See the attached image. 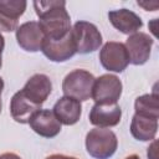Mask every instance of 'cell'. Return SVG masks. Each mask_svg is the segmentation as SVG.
<instances>
[{
  "instance_id": "obj_1",
  "label": "cell",
  "mask_w": 159,
  "mask_h": 159,
  "mask_svg": "<svg viewBox=\"0 0 159 159\" xmlns=\"http://www.w3.org/2000/svg\"><path fill=\"white\" fill-rule=\"evenodd\" d=\"M34 7L45 39L60 40L71 31V17L66 10V1L40 0L34 1Z\"/></svg>"
},
{
  "instance_id": "obj_2",
  "label": "cell",
  "mask_w": 159,
  "mask_h": 159,
  "mask_svg": "<svg viewBox=\"0 0 159 159\" xmlns=\"http://www.w3.org/2000/svg\"><path fill=\"white\" fill-rule=\"evenodd\" d=\"M117 147V135L111 129L94 128L86 135L87 153L94 159H109L116 153Z\"/></svg>"
},
{
  "instance_id": "obj_3",
  "label": "cell",
  "mask_w": 159,
  "mask_h": 159,
  "mask_svg": "<svg viewBox=\"0 0 159 159\" xmlns=\"http://www.w3.org/2000/svg\"><path fill=\"white\" fill-rule=\"evenodd\" d=\"M94 76L86 70H73L66 75L62 82V91L66 97L75 98L80 102L87 101L92 96Z\"/></svg>"
},
{
  "instance_id": "obj_4",
  "label": "cell",
  "mask_w": 159,
  "mask_h": 159,
  "mask_svg": "<svg viewBox=\"0 0 159 159\" xmlns=\"http://www.w3.org/2000/svg\"><path fill=\"white\" fill-rule=\"evenodd\" d=\"M76 52L86 55L99 48L102 45V35L96 25L88 21H77L71 29Z\"/></svg>"
},
{
  "instance_id": "obj_5",
  "label": "cell",
  "mask_w": 159,
  "mask_h": 159,
  "mask_svg": "<svg viewBox=\"0 0 159 159\" xmlns=\"http://www.w3.org/2000/svg\"><path fill=\"white\" fill-rule=\"evenodd\" d=\"M122 88V82L116 75L106 73L94 80L91 97L96 103L113 104L120 98Z\"/></svg>"
},
{
  "instance_id": "obj_6",
  "label": "cell",
  "mask_w": 159,
  "mask_h": 159,
  "mask_svg": "<svg viewBox=\"0 0 159 159\" xmlns=\"http://www.w3.org/2000/svg\"><path fill=\"white\" fill-rule=\"evenodd\" d=\"M99 61L108 71L123 72L129 65V57L124 43L116 41L106 42L99 51Z\"/></svg>"
},
{
  "instance_id": "obj_7",
  "label": "cell",
  "mask_w": 159,
  "mask_h": 159,
  "mask_svg": "<svg viewBox=\"0 0 159 159\" xmlns=\"http://www.w3.org/2000/svg\"><path fill=\"white\" fill-rule=\"evenodd\" d=\"M153 43L154 40L145 32L138 31L133 35H129L124 43L125 50L128 52L129 63H133L135 66L144 65L150 57Z\"/></svg>"
},
{
  "instance_id": "obj_8",
  "label": "cell",
  "mask_w": 159,
  "mask_h": 159,
  "mask_svg": "<svg viewBox=\"0 0 159 159\" xmlns=\"http://www.w3.org/2000/svg\"><path fill=\"white\" fill-rule=\"evenodd\" d=\"M41 51L50 61L53 62H65L70 60L76 53V46L71 31L60 40L45 39Z\"/></svg>"
},
{
  "instance_id": "obj_9",
  "label": "cell",
  "mask_w": 159,
  "mask_h": 159,
  "mask_svg": "<svg viewBox=\"0 0 159 159\" xmlns=\"http://www.w3.org/2000/svg\"><path fill=\"white\" fill-rule=\"evenodd\" d=\"M16 40L22 50L27 52H37L42 47L45 35L37 21H27L17 26Z\"/></svg>"
},
{
  "instance_id": "obj_10",
  "label": "cell",
  "mask_w": 159,
  "mask_h": 159,
  "mask_svg": "<svg viewBox=\"0 0 159 159\" xmlns=\"http://www.w3.org/2000/svg\"><path fill=\"white\" fill-rule=\"evenodd\" d=\"M31 129L43 138H53L61 132V123L56 118L52 111L50 109H40L36 112L30 122Z\"/></svg>"
},
{
  "instance_id": "obj_11",
  "label": "cell",
  "mask_w": 159,
  "mask_h": 159,
  "mask_svg": "<svg viewBox=\"0 0 159 159\" xmlns=\"http://www.w3.org/2000/svg\"><path fill=\"white\" fill-rule=\"evenodd\" d=\"M21 91L32 103L42 106L52 91V83L48 76L43 73H36L30 77Z\"/></svg>"
},
{
  "instance_id": "obj_12",
  "label": "cell",
  "mask_w": 159,
  "mask_h": 159,
  "mask_svg": "<svg viewBox=\"0 0 159 159\" xmlns=\"http://www.w3.org/2000/svg\"><path fill=\"white\" fill-rule=\"evenodd\" d=\"M89 122L97 128L114 127L119 123L122 118V109L117 103L113 104H101L96 103L89 112Z\"/></svg>"
},
{
  "instance_id": "obj_13",
  "label": "cell",
  "mask_w": 159,
  "mask_h": 159,
  "mask_svg": "<svg viewBox=\"0 0 159 159\" xmlns=\"http://www.w3.org/2000/svg\"><path fill=\"white\" fill-rule=\"evenodd\" d=\"M108 19L114 29L125 35H133L138 32L143 26L142 19L135 12L128 9H118L109 11Z\"/></svg>"
},
{
  "instance_id": "obj_14",
  "label": "cell",
  "mask_w": 159,
  "mask_h": 159,
  "mask_svg": "<svg viewBox=\"0 0 159 159\" xmlns=\"http://www.w3.org/2000/svg\"><path fill=\"white\" fill-rule=\"evenodd\" d=\"M52 112L56 116V118L60 120L61 124L73 125L81 118L82 106H81L80 101L63 96L55 103Z\"/></svg>"
},
{
  "instance_id": "obj_15",
  "label": "cell",
  "mask_w": 159,
  "mask_h": 159,
  "mask_svg": "<svg viewBox=\"0 0 159 159\" xmlns=\"http://www.w3.org/2000/svg\"><path fill=\"white\" fill-rule=\"evenodd\" d=\"M41 109V106L32 103L20 89L16 92L10 101V114L14 120L21 124H26L30 122L31 117Z\"/></svg>"
},
{
  "instance_id": "obj_16",
  "label": "cell",
  "mask_w": 159,
  "mask_h": 159,
  "mask_svg": "<svg viewBox=\"0 0 159 159\" xmlns=\"http://www.w3.org/2000/svg\"><path fill=\"white\" fill-rule=\"evenodd\" d=\"M158 132V119L149 117L134 114L130 122V133L132 135L140 142L154 140Z\"/></svg>"
},
{
  "instance_id": "obj_17",
  "label": "cell",
  "mask_w": 159,
  "mask_h": 159,
  "mask_svg": "<svg viewBox=\"0 0 159 159\" xmlns=\"http://www.w3.org/2000/svg\"><path fill=\"white\" fill-rule=\"evenodd\" d=\"M134 109H135V114L158 119L159 116L158 94L149 93V94L139 96L134 102Z\"/></svg>"
},
{
  "instance_id": "obj_18",
  "label": "cell",
  "mask_w": 159,
  "mask_h": 159,
  "mask_svg": "<svg viewBox=\"0 0 159 159\" xmlns=\"http://www.w3.org/2000/svg\"><path fill=\"white\" fill-rule=\"evenodd\" d=\"M27 2L25 0H0V11L9 17L17 20L25 12Z\"/></svg>"
},
{
  "instance_id": "obj_19",
  "label": "cell",
  "mask_w": 159,
  "mask_h": 159,
  "mask_svg": "<svg viewBox=\"0 0 159 159\" xmlns=\"http://www.w3.org/2000/svg\"><path fill=\"white\" fill-rule=\"evenodd\" d=\"M17 24H19L17 20H14V19L9 17L2 11H0V31L11 32V31L17 29Z\"/></svg>"
},
{
  "instance_id": "obj_20",
  "label": "cell",
  "mask_w": 159,
  "mask_h": 159,
  "mask_svg": "<svg viewBox=\"0 0 159 159\" xmlns=\"http://www.w3.org/2000/svg\"><path fill=\"white\" fill-rule=\"evenodd\" d=\"M157 145H158V142L157 140H153V143L150 144V147L148 148V152H147V155H148V159H158V150H157Z\"/></svg>"
},
{
  "instance_id": "obj_21",
  "label": "cell",
  "mask_w": 159,
  "mask_h": 159,
  "mask_svg": "<svg viewBox=\"0 0 159 159\" xmlns=\"http://www.w3.org/2000/svg\"><path fill=\"white\" fill-rule=\"evenodd\" d=\"M139 6H143L145 10H149V11H154L157 10L158 7V2H153V4H147V2H138Z\"/></svg>"
},
{
  "instance_id": "obj_22",
  "label": "cell",
  "mask_w": 159,
  "mask_h": 159,
  "mask_svg": "<svg viewBox=\"0 0 159 159\" xmlns=\"http://www.w3.org/2000/svg\"><path fill=\"white\" fill-rule=\"evenodd\" d=\"M45 159H77V158L70 157V155H65V154H52V155H48Z\"/></svg>"
},
{
  "instance_id": "obj_23",
  "label": "cell",
  "mask_w": 159,
  "mask_h": 159,
  "mask_svg": "<svg viewBox=\"0 0 159 159\" xmlns=\"http://www.w3.org/2000/svg\"><path fill=\"white\" fill-rule=\"evenodd\" d=\"M0 159H21V158L15 153H4L0 155Z\"/></svg>"
},
{
  "instance_id": "obj_24",
  "label": "cell",
  "mask_w": 159,
  "mask_h": 159,
  "mask_svg": "<svg viewBox=\"0 0 159 159\" xmlns=\"http://www.w3.org/2000/svg\"><path fill=\"white\" fill-rule=\"evenodd\" d=\"M4 47H5V39L0 32V57H1V53L4 51Z\"/></svg>"
},
{
  "instance_id": "obj_25",
  "label": "cell",
  "mask_w": 159,
  "mask_h": 159,
  "mask_svg": "<svg viewBox=\"0 0 159 159\" xmlns=\"http://www.w3.org/2000/svg\"><path fill=\"white\" fill-rule=\"evenodd\" d=\"M2 89H4V80L0 77V97H1V93H2Z\"/></svg>"
},
{
  "instance_id": "obj_26",
  "label": "cell",
  "mask_w": 159,
  "mask_h": 159,
  "mask_svg": "<svg viewBox=\"0 0 159 159\" xmlns=\"http://www.w3.org/2000/svg\"><path fill=\"white\" fill-rule=\"evenodd\" d=\"M124 159H139V157H138L137 154H130V155H128V157L124 158Z\"/></svg>"
},
{
  "instance_id": "obj_27",
  "label": "cell",
  "mask_w": 159,
  "mask_h": 159,
  "mask_svg": "<svg viewBox=\"0 0 159 159\" xmlns=\"http://www.w3.org/2000/svg\"><path fill=\"white\" fill-rule=\"evenodd\" d=\"M1 107H2V103H1V97H0V113H1Z\"/></svg>"
},
{
  "instance_id": "obj_28",
  "label": "cell",
  "mask_w": 159,
  "mask_h": 159,
  "mask_svg": "<svg viewBox=\"0 0 159 159\" xmlns=\"http://www.w3.org/2000/svg\"><path fill=\"white\" fill-rule=\"evenodd\" d=\"M1 65H2V61H1V57H0V68H1Z\"/></svg>"
}]
</instances>
